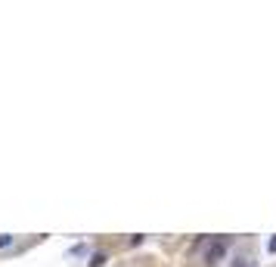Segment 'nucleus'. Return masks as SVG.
Returning a JSON list of instances; mask_svg holds the SVG:
<instances>
[{"label":"nucleus","mask_w":276,"mask_h":267,"mask_svg":"<svg viewBox=\"0 0 276 267\" xmlns=\"http://www.w3.org/2000/svg\"><path fill=\"white\" fill-rule=\"evenodd\" d=\"M13 243V236H6V233H3V236H0V248H3V246H10Z\"/></svg>","instance_id":"7ed1b4c3"},{"label":"nucleus","mask_w":276,"mask_h":267,"mask_svg":"<svg viewBox=\"0 0 276 267\" xmlns=\"http://www.w3.org/2000/svg\"><path fill=\"white\" fill-rule=\"evenodd\" d=\"M227 246H230V239H223V236H221V239H214V243L205 248V258H202V261H205L208 267H214L223 255H227Z\"/></svg>","instance_id":"f257e3e1"},{"label":"nucleus","mask_w":276,"mask_h":267,"mask_svg":"<svg viewBox=\"0 0 276 267\" xmlns=\"http://www.w3.org/2000/svg\"><path fill=\"white\" fill-rule=\"evenodd\" d=\"M106 264V255H93V261H90V267H103Z\"/></svg>","instance_id":"f03ea898"},{"label":"nucleus","mask_w":276,"mask_h":267,"mask_svg":"<svg viewBox=\"0 0 276 267\" xmlns=\"http://www.w3.org/2000/svg\"><path fill=\"white\" fill-rule=\"evenodd\" d=\"M267 248H270V252L276 255V236H270V243H267Z\"/></svg>","instance_id":"20e7f679"}]
</instances>
